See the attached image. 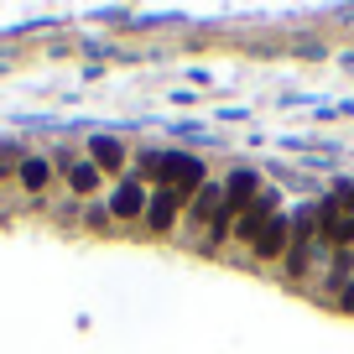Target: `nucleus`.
I'll list each match as a JSON object with an SVG mask.
<instances>
[{"mask_svg":"<svg viewBox=\"0 0 354 354\" xmlns=\"http://www.w3.org/2000/svg\"><path fill=\"white\" fill-rule=\"evenodd\" d=\"M141 172L156 177V188H172V193H183V198H193V193L209 183V177H203V162L193 151H141Z\"/></svg>","mask_w":354,"mask_h":354,"instance_id":"obj_1","label":"nucleus"},{"mask_svg":"<svg viewBox=\"0 0 354 354\" xmlns=\"http://www.w3.org/2000/svg\"><path fill=\"white\" fill-rule=\"evenodd\" d=\"M261 193H266L261 172H255V167H234V172H230V183H224V209H230L234 219H240V214L250 209V203L261 198Z\"/></svg>","mask_w":354,"mask_h":354,"instance_id":"obj_2","label":"nucleus"},{"mask_svg":"<svg viewBox=\"0 0 354 354\" xmlns=\"http://www.w3.org/2000/svg\"><path fill=\"white\" fill-rule=\"evenodd\" d=\"M250 250L261 255V261H281V255L292 250V219H287V214H277V219L250 240Z\"/></svg>","mask_w":354,"mask_h":354,"instance_id":"obj_3","label":"nucleus"},{"mask_svg":"<svg viewBox=\"0 0 354 354\" xmlns=\"http://www.w3.org/2000/svg\"><path fill=\"white\" fill-rule=\"evenodd\" d=\"M146 183L141 177H125L120 188L110 193V219H146Z\"/></svg>","mask_w":354,"mask_h":354,"instance_id":"obj_4","label":"nucleus"},{"mask_svg":"<svg viewBox=\"0 0 354 354\" xmlns=\"http://www.w3.org/2000/svg\"><path fill=\"white\" fill-rule=\"evenodd\" d=\"M219 214H224V188H219V183H203V188L188 198V224L203 230V224H214Z\"/></svg>","mask_w":354,"mask_h":354,"instance_id":"obj_5","label":"nucleus"},{"mask_svg":"<svg viewBox=\"0 0 354 354\" xmlns=\"http://www.w3.org/2000/svg\"><path fill=\"white\" fill-rule=\"evenodd\" d=\"M271 219H277V193L266 188V193H261V198H255V203H250V209H245V214H240V240H245V245H250V240H255V234H261V230H266V224H271Z\"/></svg>","mask_w":354,"mask_h":354,"instance_id":"obj_6","label":"nucleus"},{"mask_svg":"<svg viewBox=\"0 0 354 354\" xmlns=\"http://www.w3.org/2000/svg\"><path fill=\"white\" fill-rule=\"evenodd\" d=\"M177 203H183V193H172V188H156V193H151V203H146V224H151V234H167V230H172Z\"/></svg>","mask_w":354,"mask_h":354,"instance_id":"obj_7","label":"nucleus"},{"mask_svg":"<svg viewBox=\"0 0 354 354\" xmlns=\"http://www.w3.org/2000/svg\"><path fill=\"white\" fill-rule=\"evenodd\" d=\"M63 177H68V193H73V198H88V193H100V167L88 162V156H73V162L63 167Z\"/></svg>","mask_w":354,"mask_h":354,"instance_id":"obj_8","label":"nucleus"},{"mask_svg":"<svg viewBox=\"0 0 354 354\" xmlns=\"http://www.w3.org/2000/svg\"><path fill=\"white\" fill-rule=\"evenodd\" d=\"M88 162L100 167V172H120L125 167V141H115V136H88Z\"/></svg>","mask_w":354,"mask_h":354,"instance_id":"obj_9","label":"nucleus"},{"mask_svg":"<svg viewBox=\"0 0 354 354\" xmlns=\"http://www.w3.org/2000/svg\"><path fill=\"white\" fill-rule=\"evenodd\" d=\"M16 177H21V188H26V193H42L47 183H53V156H42V151L21 156V162H16Z\"/></svg>","mask_w":354,"mask_h":354,"instance_id":"obj_10","label":"nucleus"},{"mask_svg":"<svg viewBox=\"0 0 354 354\" xmlns=\"http://www.w3.org/2000/svg\"><path fill=\"white\" fill-rule=\"evenodd\" d=\"M110 224V209H88V230H104Z\"/></svg>","mask_w":354,"mask_h":354,"instance_id":"obj_11","label":"nucleus"},{"mask_svg":"<svg viewBox=\"0 0 354 354\" xmlns=\"http://www.w3.org/2000/svg\"><path fill=\"white\" fill-rule=\"evenodd\" d=\"M344 308H354V281H349V292H344Z\"/></svg>","mask_w":354,"mask_h":354,"instance_id":"obj_12","label":"nucleus"}]
</instances>
